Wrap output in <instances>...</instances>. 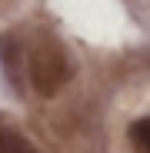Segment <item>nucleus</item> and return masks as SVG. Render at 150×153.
I'll return each instance as SVG.
<instances>
[{
    "label": "nucleus",
    "instance_id": "nucleus-3",
    "mask_svg": "<svg viewBox=\"0 0 150 153\" xmlns=\"http://www.w3.org/2000/svg\"><path fill=\"white\" fill-rule=\"evenodd\" d=\"M127 140H130L134 153H150V117H140V120L130 123Z\"/></svg>",
    "mask_w": 150,
    "mask_h": 153
},
{
    "label": "nucleus",
    "instance_id": "nucleus-2",
    "mask_svg": "<svg viewBox=\"0 0 150 153\" xmlns=\"http://www.w3.org/2000/svg\"><path fill=\"white\" fill-rule=\"evenodd\" d=\"M0 153H40V150L23 137L10 120L0 117Z\"/></svg>",
    "mask_w": 150,
    "mask_h": 153
},
{
    "label": "nucleus",
    "instance_id": "nucleus-1",
    "mask_svg": "<svg viewBox=\"0 0 150 153\" xmlns=\"http://www.w3.org/2000/svg\"><path fill=\"white\" fill-rule=\"evenodd\" d=\"M27 80L40 97H57L70 83V60L57 40H40L27 53Z\"/></svg>",
    "mask_w": 150,
    "mask_h": 153
}]
</instances>
